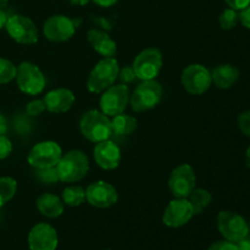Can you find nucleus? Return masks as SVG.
Returning <instances> with one entry per match:
<instances>
[{"mask_svg":"<svg viewBox=\"0 0 250 250\" xmlns=\"http://www.w3.org/2000/svg\"><path fill=\"white\" fill-rule=\"evenodd\" d=\"M92 1H94L95 4L99 5V6L102 7H110L112 6V5L116 4L119 0H92Z\"/></svg>","mask_w":250,"mask_h":250,"instance_id":"e433bc0d","label":"nucleus"},{"mask_svg":"<svg viewBox=\"0 0 250 250\" xmlns=\"http://www.w3.org/2000/svg\"><path fill=\"white\" fill-rule=\"evenodd\" d=\"M56 170L61 182H78L89 171V160L83 151L71 150L61 156L56 165Z\"/></svg>","mask_w":250,"mask_h":250,"instance_id":"f257e3e1","label":"nucleus"},{"mask_svg":"<svg viewBox=\"0 0 250 250\" xmlns=\"http://www.w3.org/2000/svg\"><path fill=\"white\" fill-rule=\"evenodd\" d=\"M163 98V87L155 80L143 81L132 95L129 97V103L133 111L143 112L154 109Z\"/></svg>","mask_w":250,"mask_h":250,"instance_id":"20e7f679","label":"nucleus"},{"mask_svg":"<svg viewBox=\"0 0 250 250\" xmlns=\"http://www.w3.org/2000/svg\"><path fill=\"white\" fill-rule=\"evenodd\" d=\"M88 41L93 49L104 58H114L117 53V45L106 32L99 29H90L88 32Z\"/></svg>","mask_w":250,"mask_h":250,"instance_id":"6ab92c4d","label":"nucleus"},{"mask_svg":"<svg viewBox=\"0 0 250 250\" xmlns=\"http://www.w3.org/2000/svg\"><path fill=\"white\" fill-rule=\"evenodd\" d=\"M62 202L68 207H80L85 202V190L78 186H70L62 190Z\"/></svg>","mask_w":250,"mask_h":250,"instance_id":"b1692460","label":"nucleus"},{"mask_svg":"<svg viewBox=\"0 0 250 250\" xmlns=\"http://www.w3.org/2000/svg\"><path fill=\"white\" fill-rule=\"evenodd\" d=\"M188 198H189L188 200H189L190 205H192L194 215H198L204 211L212 200L211 194L207 189H203V188H197V189L194 188Z\"/></svg>","mask_w":250,"mask_h":250,"instance_id":"5701e85b","label":"nucleus"},{"mask_svg":"<svg viewBox=\"0 0 250 250\" xmlns=\"http://www.w3.org/2000/svg\"><path fill=\"white\" fill-rule=\"evenodd\" d=\"M246 163H247V166L250 167V146L248 149H247V153H246Z\"/></svg>","mask_w":250,"mask_h":250,"instance_id":"a19ab883","label":"nucleus"},{"mask_svg":"<svg viewBox=\"0 0 250 250\" xmlns=\"http://www.w3.org/2000/svg\"><path fill=\"white\" fill-rule=\"evenodd\" d=\"M43 100L48 111L61 114L68 111L72 107L75 103V94L66 88H58L46 93Z\"/></svg>","mask_w":250,"mask_h":250,"instance_id":"a211bd4d","label":"nucleus"},{"mask_svg":"<svg viewBox=\"0 0 250 250\" xmlns=\"http://www.w3.org/2000/svg\"><path fill=\"white\" fill-rule=\"evenodd\" d=\"M195 173L188 164L177 166L168 178V188L175 198H188L195 188Z\"/></svg>","mask_w":250,"mask_h":250,"instance_id":"ddd939ff","label":"nucleus"},{"mask_svg":"<svg viewBox=\"0 0 250 250\" xmlns=\"http://www.w3.org/2000/svg\"><path fill=\"white\" fill-rule=\"evenodd\" d=\"M117 78L121 81L122 84H127V83H132L133 81H136L137 76L132 66H126V67L121 68V70L119 71Z\"/></svg>","mask_w":250,"mask_h":250,"instance_id":"c756f323","label":"nucleus"},{"mask_svg":"<svg viewBox=\"0 0 250 250\" xmlns=\"http://www.w3.org/2000/svg\"><path fill=\"white\" fill-rule=\"evenodd\" d=\"M85 200L92 207L99 209H106L112 207L119 200V194L114 186L105 181H97L88 186L85 189Z\"/></svg>","mask_w":250,"mask_h":250,"instance_id":"2eb2a0df","label":"nucleus"},{"mask_svg":"<svg viewBox=\"0 0 250 250\" xmlns=\"http://www.w3.org/2000/svg\"><path fill=\"white\" fill-rule=\"evenodd\" d=\"M238 127L247 137L250 138V110L242 112L238 116Z\"/></svg>","mask_w":250,"mask_h":250,"instance_id":"2f4dec72","label":"nucleus"},{"mask_svg":"<svg viewBox=\"0 0 250 250\" xmlns=\"http://www.w3.org/2000/svg\"><path fill=\"white\" fill-rule=\"evenodd\" d=\"M237 246H238L239 250H250V233L247 234L239 242H237Z\"/></svg>","mask_w":250,"mask_h":250,"instance_id":"c9c22d12","label":"nucleus"},{"mask_svg":"<svg viewBox=\"0 0 250 250\" xmlns=\"http://www.w3.org/2000/svg\"><path fill=\"white\" fill-rule=\"evenodd\" d=\"M105 250H110V249H105Z\"/></svg>","mask_w":250,"mask_h":250,"instance_id":"c03bdc74","label":"nucleus"},{"mask_svg":"<svg viewBox=\"0 0 250 250\" xmlns=\"http://www.w3.org/2000/svg\"><path fill=\"white\" fill-rule=\"evenodd\" d=\"M37 208L42 215L49 219H56L63 212V202L56 195L44 193L37 199Z\"/></svg>","mask_w":250,"mask_h":250,"instance_id":"412c9836","label":"nucleus"},{"mask_svg":"<svg viewBox=\"0 0 250 250\" xmlns=\"http://www.w3.org/2000/svg\"><path fill=\"white\" fill-rule=\"evenodd\" d=\"M249 225V233H250V224H248Z\"/></svg>","mask_w":250,"mask_h":250,"instance_id":"37998d69","label":"nucleus"},{"mask_svg":"<svg viewBox=\"0 0 250 250\" xmlns=\"http://www.w3.org/2000/svg\"><path fill=\"white\" fill-rule=\"evenodd\" d=\"M7 131V122L2 115H0V136L5 134Z\"/></svg>","mask_w":250,"mask_h":250,"instance_id":"4c0bfd02","label":"nucleus"},{"mask_svg":"<svg viewBox=\"0 0 250 250\" xmlns=\"http://www.w3.org/2000/svg\"><path fill=\"white\" fill-rule=\"evenodd\" d=\"M132 67L139 80H155L163 67V55L156 48L144 49L136 56Z\"/></svg>","mask_w":250,"mask_h":250,"instance_id":"0eeeda50","label":"nucleus"},{"mask_svg":"<svg viewBox=\"0 0 250 250\" xmlns=\"http://www.w3.org/2000/svg\"><path fill=\"white\" fill-rule=\"evenodd\" d=\"M239 22V16L237 10L233 9H226L222 11V14L220 15L219 17V23L220 27L222 29H226V31H229V29H233L234 27L238 24Z\"/></svg>","mask_w":250,"mask_h":250,"instance_id":"a878e982","label":"nucleus"},{"mask_svg":"<svg viewBox=\"0 0 250 250\" xmlns=\"http://www.w3.org/2000/svg\"><path fill=\"white\" fill-rule=\"evenodd\" d=\"M61 156V146L56 142L45 141L36 144L31 149L27 160L33 168H46L58 165Z\"/></svg>","mask_w":250,"mask_h":250,"instance_id":"1a4fd4ad","label":"nucleus"},{"mask_svg":"<svg viewBox=\"0 0 250 250\" xmlns=\"http://www.w3.org/2000/svg\"><path fill=\"white\" fill-rule=\"evenodd\" d=\"M9 36L20 44H34L38 42V29L31 19L22 15H12L5 24Z\"/></svg>","mask_w":250,"mask_h":250,"instance_id":"9d476101","label":"nucleus"},{"mask_svg":"<svg viewBox=\"0 0 250 250\" xmlns=\"http://www.w3.org/2000/svg\"><path fill=\"white\" fill-rule=\"evenodd\" d=\"M112 136L125 137L133 133L137 128V120L133 116L126 114H119L111 120Z\"/></svg>","mask_w":250,"mask_h":250,"instance_id":"4be33fe9","label":"nucleus"},{"mask_svg":"<svg viewBox=\"0 0 250 250\" xmlns=\"http://www.w3.org/2000/svg\"><path fill=\"white\" fill-rule=\"evenodd\" d=\"M129 102V89L126 84L111 85L104 90L100 98V109L106 116L122 114Z\"/></svg>","mask_w":250,"mask_h":250,"instance_id":"9b49d317","label":"nucleus"},{"mask_svg":"<svg viewBox=\"0 0 250 250\" xmlns=\"http://www.w3.org/2000/svg\"><path fill=\"white\" fill-rule=\"evenodd\" d=\"M80 127L83 136L93 143H99L112 137L111 120L97 110H89L83 114Z\"/></svg>","mask_w":250,"mask_h":250,"instance_id":"f03ea898","label":"nucleus"},{"mask_svg":"<svg viewBox=\"0 0 250 250\" xmlns=\"http://www.w3.org/2000/svg\"><path fill=\"white\" fill-rule=\"evenodd\" d=\"M217 229L225 239L229 242L241 241L249 233V225L242 215L224 210L217 215Z\"/></svg>","mask_w":250,"mask_h":250,"instance_id":"423d86ee","label":"nucleus"},{"mask_svg":"<svg viewBox=\"0 0 250 250\" xmlns=\"http://www.w3.org/2000/svg\"><path fill=\"white\" fill-rule=\"evenodd\" d=\"M181 82L185 89L190 94H204L212 83L211 72L205 66L192 63L183 70Z\"/></svg>","mask_w":250,"mask_h":250,"instance_id":"6e6552de","label":"nucleus"},{"mask_svg":"<svg viewBox=\"0 0 250 250\" xmlns=\"http://www.w3.org/2000/svg\"><path fill=\"white\" fill-rule=\"evenodd\" d=\"M211 78L214 84L220 89H229L239 78V71L229 63L219 65L212 70Z\"/></svg>","mask_w":250,"mask_h":250,"instance_id":"aec40b11","label":"nucleus"},{"mask_svg":"<svg viewBox=\"0 0 250 250\" xmlns=\"http://www.w3.org/2000/svg\"><path fill=\"white\" fill-rule=\"evenodd\" d=\"M208 250H239V249H238V246H237V243L225 239V241L215 242L214 244H211V246L209 247V249Z\"/></svg>","mask_w":250,"mask_h":250,"instance_id":"473e14b6","label":"nucleus"},{"mask_svg":"<svg viewBox=\"0 0 250 250\" xmlns=\"http://www.w3.org/2000/svg\"><path fill=\"white\" fill-rule=\"evenodd\" d=\"M58 244V233L51 225L41 222L29 231L28 246L31 250H56Z\"/></svg>","mask_w":250,"mask_h":250,"instance_id":"dca6fc26","label":"nucleus"},{"mask_svg":"<svg viewBox=\"0 0 250 250\" xmlns=\"http://www.w3.org/2000/svg\"><path fill=\"white\" fill-rule=\"evenodd\" d=\"M119 62L115 58H104L90 72L87 81V88L92 93H102L111 87L119 76Z\"/></svg>","mask_w":250,"mask_h":250,"instance_id":"7ed1b4c3","label":"nucleus"},{"mask_svg":"<svg viewBox=\"0 0 250 250\" xmlns=\"http://www.w3.org/2000/svg\"><path fill=\"white\" fill-rule=\"evenodd\" d=\"M94 160L104 170H114L121 161V150L115 142L106 139L97 143L94 148Z\"/></svg>","mask_w":250,"mask_h":250,"instance_id":"f3484780","label":"nucleus"},{"mask_svg":"<svg viewBox=\"0 0 250 250\" xmlns=\"http://www.w3.org/2000/svg\"><path fill=\"white\" fill-rule=\"evenodd\" d=\"M67 1L72 5H81V6H83V5H87L90 0H67Z\"/></svg>","mask_w":250,"mask_h":250,"instance_id":"ea45409f","label":"nucleus"},{"mask_svg":"<svg viewBox=\"0 0 250 250\" xmlns=\"http://www.w3.org/2000/svg\"><path fill=\"white\" fill-rule=\"evenodd\" d=\"M238 16H239V22H241L246 28L250 29V5L249 6H247L246 9L241 10Z\"/></svg>","mask_w":250,"mask_h":250,"instance_id":"f704fd0d","label":"nucleus"},{"mask_svg":"<svg viewBox=\"0 0 250 250\" xmlns=\"http://www.w3.org/2000/svg\"><path fill=\"white\" fill-rule=\"evenodd\" d=\"M78 23L65 15H54L44 22L43 33L51 42H66L75 34Z\"/></svg>","mask_w":250,"mask_h":250,"instance_id":"f8f14e48","label":"nucleus"},{"mask_svg":"<svg viewBox=\"0 0 250 250\" xmlns=\"http://www.w3.org/2000/svg\"><path fill=\"white\" fill-rule=\"evenodd\" d=\"M12 143L5 134L0 136V160H4L11 154Z\"/></svg>","mask_w":250,"mask_h":250,"instance_id":"7c9ffc66","label":"nucleus"},{"mask_svg":"<svg viewBox=\"0 0 250 250\" xmlns=\"http://www.w3.org/2000/svg\"><path fill=\"white\" fill-rule=\"evenodd\" d=\"M17 182L12 177H0V208L4 207L7 202L16 194Z\"/></svg>","mask_w":250,"mask_h":250,"instance_id":"393cba45","label":"nucleus"},{"mask_svg":"<svg viewBox=\"0 0 250 250\" xmlns=\"http://www.w3.org/2000/svg\"><path fill=\"white\" fill-rule=\"evenodd\" d=\"M45 110L46 106L43 99L32 100V102H29L26 106V112L28 116H38V115H41L42 112H44Z\"/></svg>","mask_w":250,"mask_h":250,"instance_id":"c85d7f7f","label":"nucleus"},{"mask_svg":"<svg viewBox=\"0 0 250 250\" xmlns=\"http://www.w3.org/2000/svg\"><path fill=\"white\" fill-rule=\"evenodd\" d=\"M194 212L187 198H176L171 200L163 215V222L171 229H178L190 221Z\"/></svg>","mask_w":250,"mask_h":250,"instance_id":"4468645a","label":"nucleus"},{"mask_svg":"<svg viewBox=\"0 0 250 250\" xmlns=\"http://www.w3.org/2000/svg\"><path fill=\"white\" fill-rule=\"evenodd\" d=\"M7 4H9V0H0V9L4 10L7 6Z\"/></svg>","mask_w":250,"mask_h":250,"instance_id":"79ce46f5","label":"nucleus"},{"mask_svg":"<svg viewBox=\"0 0 250 250\" xmlns=\"http://www.w3.org/2000/svg\"><path fill=\"white\" fill-rule=\"evenodd\" d=\"M225 2H226L231 9L237 10V11H241V10L246 9L247 6L250 5V0H225Z\"/></svg>","mask_w":250,"mask_h":250,"instance_id":"72a5a7b5","label":"nucleus"},{"mask_svg":"<svg viewBox=\"0 0 250 250\" xmlns=\"http://www.w3.org/2000/svg\"><path fill=\"white\" fill-rule=\"evenodd\" d=\"M17 67L6 59L0 58V84H6L16 77Z\"/></svg>","mask_w":250,"mask_h":250,"instance_id":"bb28decb","label":"nucleus"},{"mask_svg":"<svg viewBox=\"0 0 250 250\" xmlns=\"http://www.w3.org/2000/svg\"><path fill=\"white\" fill-rule=\"evenodd\" d=\"M34 173H36L37 180L41 181L42 183H45V185H53V183L60 181L56 166L46 168H34Z\"/></svg>","mask_w":250,"mask_h":250,"instance_id":"cd10ccee","label":"nucleus"},{"mask_svg":"<svg viewBox=\"0 0 250 250\" xmlns=\"http://www.w3.org/2000/svg\"><path fill=\"white\" fill-rule=\"evenodd\" d=\"M15 80L20 89L28 95L39 94L45 88V77L41 68L28 61H23L17 66Z\"/></svg>","mask_w":250,"mask_h":250,"instance_id":"39448f33","label":"nucleus"},{"mask_svg":"<svg viewBox=\"0 0 250 250\" xmlns=\"http://www.w3.org/2000/svg\"><path fill=\"white\" fill-rule=\"evenodd\" d=\"M7 19H9V16H7L6 12H5L2 9H0V29L4 28L5 24H6Z\"/></svg>","mask_w":250,"mask_h":250,"instance_id":"58836bf2","label":"nucleus"}]
</instances>
